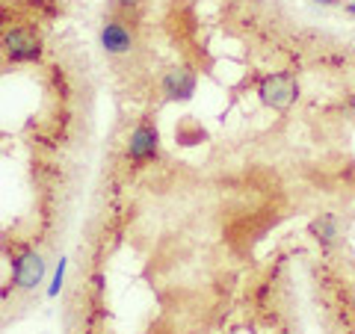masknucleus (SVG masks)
I'll return each instance as SVG.
<instances>
[{"label": "nucleus", "instance_id": "f257e3e1", "mask_svg": "<svg viewBox=\"0 0 355 334\" xmlns=\"http://www.w3.org/2000/svg\"><path fill=\"white\" fill-rule=\"evenodd\" d=\"M258 98L270 109H291L299 101V80L291 71H275L266 74L258 83Z\"/></svg>", "mask_w": 355, "mask_h": 334}, {"label": "nucleus", "instance_id": "f03ea898", "mask_svg": "<svg viewBox=\"0 0 355 334\" xmlns=\"http://www.w3.org/2000/svg\"><path fill=\"white\" fill-rule=\"evenodd\" d=\"M0 48L12 62H39L42 60V39L33 27H12L3 33Z\"/></svg>", "mask_w": 355, "mask_h": 334}, {"label": "nucleus", "instance_id": "7ed1b4c3", "mask_svg": "<svg viewBox=\"0 0 355 334\" xmlns=\"http://www.w3.org/2000/svg\"><path fill=\"white\" fill-rule=\"evenodd\" d=\"M157 154H160V130L151 121H139L128 139V160L133 166H146L157 160Z\"/></svg>", "mask_w": 355, "mask_h": 334}, {"label": "nucleus", "instance_id": "20e7f679", "mask_svg": "<svg viewBox=\"0 0 355 334\" xmlns=\"http://www.w3.org/2000/svg\"><path fill=\"white\" fill-rule=\"evenodd\" d=\"M44 261L39 252L33 249H21L12 258V281L18 290H36V287L44 281Z\"/></svg>", "mask_w": 355, "mask_h": 334}, {"label": "nucleus", "instance_id": "39448f33", "mask_svg": "<svg viewBox=\"0 0 355 334\" xmlns=\"http://www.w3.org/2000/svg\"><path fill=\"white\" fill-rule=\"evenodd\" d=\"M98 36H101V48L110 53V57H125V53L133 51V44H137L133 30L125 24V21H119V18L104 21Z\"/></svg>", "mask_w": 355, "mask_h": 334}, {"label": "nucleus", "instance_id": "423d86ee", "mask_svg": "<svg viewBox=\"0 0 355 334\" xmlns=\"http://www.w3.org/2000/svg\"><path fill=\"white\" fill-rule=\"evenodd\" d=\"M196 86H198V77H196L193 69H169L160 80L166 101H178V104L190 101V98L196 95Z\"/></svg>", "mask_w": 355, "mask_h": 334}, {"label": "nucleus", "instance_id": "0eeeda50", "mask_svg": "<svg viewBox=\"0 0 355 334\" xmlns=\"http://www.w3.org/2000/svg\"><path fill=\"white\" fill-rule=\"evenodd\" d=\"M308 231H311V237H314L323 249H331V246H335V240H338V219H335V213L314 216V219H311V225H308Z\"/></svg>", "mask_w": 355, "mask_h": 334}, {"label": "nucleus", "instance_id": "6e6552de", "mask_svg": "<svg viewBox=\"0 0 355 334\" xmlns=\"http://www.w3.org/2000/svg\"><path fill=\"white\" fill-rule=\"evenodd\" d=\"M175 139L181 142V146H198V142L207 139V133L202 125H196V121H184V125L175 128Z\"/></svg>", "mask_w": 355, "mask_h": 334}, {"label": "nucleus", "instance_id": "1a4fd4ad", "mask_svg": "<svg viewBox=\"0 0 355 334\" xmlns=\"http://www.w3.org/2000/svg\"><path fill=\"white\" fill-rule=\"evenodd\" d=\"M65 266H69V263H65V261H60L57 272H53V281H51V287H48V296H51V299H53V296H57V293L62 290V281H65Z\"/></svg>", "mask_w": 355, "mask_h": 334}, {"label": "nucleus", "instance_id": "9d476101", "mask_svg": "<svg viewBox=\"0 0 355 334\" xmlns=\"http://www.w3.org/2000/svg\"><path fill=\"white\" fill-rule=\"evenodd\" d=\"M116 6H121V9H139L142 0H116Z\"/></svg>", "mask_w": 355, "mask_h": 334}, {"label": "nucleus", "instance_id": "9b49d317", "mask_svg": "<svg viewBox=\"0 0 355 334\" xmlns=\"http://www.w3.org/2000/svg\"><path fill=\"white\" fill-rule=\"evenodd\" d=\"M92 284H95V290H104V275H95Z\"/></svg>", "mask_w": 355, "mask_h": 334}, {"label": "nucleus", "instance_id": "f8f14e48", "mask_svg": "<svg viewBox=\"0 0 355 334\" xmlns=\"http://www.w3.org/2000/svg\"><path fill=\"white\" fill-rule=\"evenodd\" d=\"M311 3H320V6H338L340 0H311Z\"/></svg>", "mask_w": 355, "mask_h": 334}, {"label": "nucleus", "instance_id": "ddd939ff", "mask_svg": "<svg viewBox=\"0 0 355 334\" xmlns=\"http://www.w3.org/2000/svg\"><path fill=\"white\" fill-rule=\"evenodd\" d=\"M347 12H349V15H355V0H352V3H347Z\"/></svg>", "mask_w": 355, "mask_h": 334}]
</instances>
